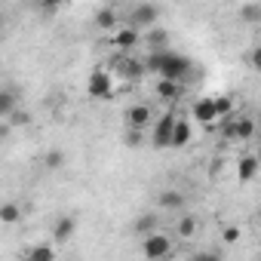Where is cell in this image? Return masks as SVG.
<instances>
[{
    "mask_svg": "<svg viewBox=\"0 0 261 261\" xmlns=\"http://www.w3.org/2000/svg\"><path fill=\"white\" fill-rule=\"evenodd\" d=\"M0 221H4V224L19 221V206H16V203H7L4 209H0Z\"/></svg>",
    "mask_w": 261,
    "mask_h": 261,
    "instance_id": "26",
    "label": "cell"
},
{
    "mask_svg": "<svg viewBox=\"0 0 261 261\" xmlns=\"http://www.w3.org/2000/svg\"><path fill=\"white\" fill-rule=\"evenodd\" d=\"M157 19H160V7H154V4H139L133 13H129V28H145V31H151V28H157Z\"/></svg>",
    "mask_w": 261,
    "mask_h": 261,
    "instance_id": "6",
    "label": "cell"
},
{
    "mask_svg": "<svg viewBox=\"0 0 261 261\" xmlns=\"http://www.w3.org/2000/svg\"><path fill=\"white\" fill-rule=\"evenodd\" d=\"M237 123H240V114H230V117L221 120V136L227 142H237Z\"/></svg>",
    "mask_w": 261,
    "mask_h": 261,
    "instance_id": "21",
    "label": "cell"
},
{
    "mask_svg": "<svg viewBox=\"0 0 261 261\" xmlns=\"http://www.w3.org/2000/svg\"><path fill=\"white\" fill-rule=\"evenodd\" d=\"M114 71L126 80V83H136V80H142L145 74H148V68H145V62H139V59H133L129 53H120L117 59H114Z\"/></svg>",
    "mask_w": 261,
    "mask_h": 261,
    "instance_id": "3",
    "label": "cell"
},
{
    "mask_svg": "<svg viewBox=\"0 0 261 261\" xmlns=\"http://www.w3.org/2000/svg\"><path fill=\"white\" fill-rule=\"evenodd\" d=\"M194 120L203 123V126H215V123H218L215 101H212V98H197V101H194Z\"/></svg>",
    "mask_w": 261,
    "mask_h": 261,
    "instance_id": "9",
    "label": "cell"
},
{
    "mask_svg": "<svg viewBox=\"0 0 261 261\" xmlns=\"http://www.w3.org/2000/svg\"><path fill=\"white\" fill-rule=\"evenodd\" d=\"M258 160H261V151H258Z\"/></svg>",
    "mask_w": 261,
    "mask_h": 261,
    "instance_id": "35",
    "label": "cell"
},
{
    "mask_svg": "<svg viewBox=\"0 0 261 261\" xmlns=\"http://www.w3.org/2000/svg\"><path fill=\"white\" fill-rule=\"evenodd\" d=\"M191 261H221V255L218 252H197Z\"/></svg>",
    "mask_w": 261,
    "mask_h": 261,
    "instance_id": "30",
    "label": "cell"
},
{
    "mask_svg": "<svg viewBox=\"0 0 261 261\" xmlns=\"http://www.w3.org/2000/svg\"><path fill=\"white\" fill-rule=\"evenodd\" d=\"M160 206H166V209H181V206H185V197H181L178 191H163V194H160Z\"/></svg>",
    "mask_w": 261,
    "mask_h": 261,
    "instance_id": "22",
    "label": "cell"
},
{
    "mask_svg": "<svg viewBox=\"0 0 261 261\" xmlns=\"http://www.w3.org/2000/svg\"><path fill=\"white\" fill-rule=\"evenodd\" d=\"M25 261H56V246H49V243H37V246L28 249Z\"/></svg>",
    "mask_w": 261,
    "mask_h": 261,
    "instance_id": "17",
    "label": "cell"
},
{
    "mask_svg": "<svg viewBox=\"0 0 261 261\" xmlns=\"http://www.w3.org/2000/svg\"><path fill=\"white\" fill-rule=\"evenodd\" d=\"M212 101H215V114H218V120L237 114V111H233V95H212Z\"/></svg>",
    "mask_w": 261,
    "mask_h": 261,
    "instance_id": "19",
    "label": "cell"
},
{
    "mask_svg": "<svg viewBox=\"0 0 261 261\" xmlns=\"http://www.w3.org/2000/svg\"><path fill=\"white\" fill-rule=\"evenodd\" d=\"M43 163H46V169H59V166L65 163V154H62V151H49V154L43 157Z\"/></svg>",
    "mask_w": 261,
    "mask_h": 261,
    "instance_id": "27",
    "label": "cell"
},
{
    "mask_svg": "<svg viewBox=\"0 0 261 261\" xmlns=\"http://www.w3.org/2000/svg\"><path fill=\"white\" fill-rule=\"evenodd\" d=\"M154 92H157V98H160V101L175 105V101L185 95V83H178V80H157Z\"/></svg>",
    "mask_w": 261,
    "mask_h": 261,
    "instance_id": "8",
    "label": "cell"
},
{
    "mask_svg": "<svg viewBox=\"0 0 261 261\" xmlns=\"http://www.w3.org/2000/svg\"><path fill=\"white\" fill-rule=\"evenodd\" d=\"M258 224H261V212H258Z\"/></svg>",
    "mask_w": 261,
    "mask_h": 261,
    "instance_id": "34",
    "label": "cell"
},
{
    "mask_svg": "<svg viewBox=\"0 0 261 261\" xmlns=\"http://www.w3.org/2000/svg\"><path fill=\"white\" fill-rule=\"evenodd\" d=\"M40 10H43V13H49V16H53V13H56V10H59V4H43V7H40Z\"/></svg>",
    "mask_w": 261,
    "mask_h": 261,
    "instance_id": "32",
    "label": "cell"
},
{
    "mask_svg": "<svg viewBox=\"0 0 261 261\" xmlns=\"http://www.w3.org/2000/svg\"><path fill=\"white\" fill-rule=\"evenodd\" d=\"M249 62H252V68H255V71H261V46H255V49H252Z\"/></svg>",
    "mask_w": 261,
    "mask_h": 261,
    "instance_id": "31",
    "label": "cell"
},
{
    "mask_svg": "<svg viewBox=\"0 0 261 261\" xmlns=\"http://www.w3.org/2000/svg\"><path fill=\"white\" fill-rule=\"evenodd\" d=\"M258 261H261V258H258Z\"/></svg>",
    "mask_w": 261,
    "mask_h": 261,
    "instance_id": "36",
    "label": "cell"
},
{
    "mask_svg": "<svg viewBox=\"0 0 261 261\" xmlns=\"http://www.w3.org/2000/svg\"><path fill=\"white\" fill-rule=\"evenodd\" d=\"M139 40H142V34H139L136 28H129V25H123V28L114 34V46H117V49H123V53L136 49V46H139Z\"/></svg>",
    "mask_w": 261,
    "mask_h": 261,
    "instance_id": "10",
    "label": "cell"
},
{
    "mask_svg": "<svg viewBox=\"0 0 261 261\" xmlns=\"http://www.w3.org/2000/svg\"><path fill=\"white\" fill-rule=\"evenodd\" d=\"M191 139H194V129H191V123L178 117V123H175V133H172V148H188V145H191Z\"/></svg>",
    "mask_w": 261,
    "mask_h": 261,
    "instance_id": "15",
    "label": "cell"
},
{
    "mask_svg": "<svg viewBox=\"0 0 261 261\" xmlns=\"http://www.w3.org/2000/svg\"><path fill=\"white\" fill-rule=\"evenodd\" d=\"M86 92H89L92 98H105V101L114 98V74L95 68V71L89 74V80H86Z\"/></svg>",
    "mask_w": 261,
    "mask_h": 261,
    "instance_id": "4",
    "label": "cell"
},
{
    "mask_svg": "<svg viewBox=\"0 0 261 261\" xmlns=\"http://www.w3.org/2000/svg\"><path fill=\"white\" fill-rule=\"evenodd\" d=\"M240 16H243L246 22H261V4H246V7L240 10Z\"/></svg>",
    "mask_w": 261,
    "mask_h": 261,
    "instance_id": "25",
    "label": "cell"
},
{
    "mask_svg": "<svg viewBox=\"0 0 261 261\" xmlns=\"http://www.w3.org/2000/svg\"><path fill=\"white\" fill-rule=\"evenodd\" d=\"M258 129H261V117H258Z\"/></svg>",
    "mask_w": 261,
    "mask_h": 261,
    "instance_id": "33",
    "label": "cell"
},
{
    "mask_svg": "<svg viewBox=\"0 0 261 261\" xmlns=\"http://www.w3.org/2000/svg\"><path fill=\"white\" fill-rule=\"evenodd\" d=\"M74 230H77V221H74L71 215H62V218L56 221V230H53V240H56V243H68V240L74 237Z\"/></svg>",
    "mask_w": 261,
    "mask_h": 261,
    "instance_id": "14",
    "label": "cell"
},
{
    "mask_svg": "<svg viewBox=\"0 0 261 261\" xmlns=\"http://www.w3.org/2000/svg\"><path fill=\"white\" fill-rule=\"evenodd\" d=\"M258 169H261L258 154H246V157H240V163H237V178H240V181H252V178L258 175Z\"/></svg>",
    "mask_w": 261,
    "mask_h": 261,
    "instance_id": "11",
    "label": "cell"
},
{
    "mask_svg": "<svg viewBox=\"0 0 261 261\" xmlns=\"http://www.w3.org/2000/svg\"><path fill=\"white\" fill-rule=\"evenodd\" d=\"M28 123H31V114H28V111H25V114L16 111V114L10 117V126H28Z\"/></svg>",
    "mask_w": 261,
    "mask_h": 261,
    "instance_id": "29",
    "label": "cell"
},
{
    "mask_svg": "<svg viewBox=\"0 0 261 261\" xmlns=\"http://www.w3.org/2000/svg\"><path fill=\"white\" fill-rule=\"evenodd\" d=\"M255 133H258V120H255V117L240 114V123H237V142H249Z\"/></svg>",
    "mask_w": 261,
    "mask_h": 261,
    "instance_id": "16",
    "label": "cell"
},
{
    "mask_svg": "<svg viewBox=\"0 0 261 261\" xmlns=\"http://www.w3.org/2000/svg\"><path fill=\"white\" fill-rule=\"evenodd\" d=\"M157 215H142L139 221H136V230L139 233H145V237H151V233H157Z\"/></svg>",
    "mask_w": 261,
    "mask_h": 261,
    "instance_id": "23",
    "label": "cell"
},
{
    "mask_svg": "<svg viewBox=\"0 0 261 261\" xmlns=\"http://www.w3.org/2000/svg\"><path fill=\"white\" fill-rule=\"evenodd\" d=\"M142 252H145L148 261H163V258L172 255V240L166 233H151V237H145Z\"/></svg>",
    "mask_w": 261,
    "mask_h": 261,
    "instance_id": "5",
    "label": "cell"
},
{
    "mask_svg": "<svg viewBox=\"0 0 261 261\" xmlns=\"http://www.w3.org/2000/svg\"><path fill=\"white\" fill-rule=\"evenodd\" d=\"M13 114H16V92L13 89H4V92H0V117L10 120Z\"/></svg>",
    "mask_w": 261,
    "mask_h": 261,
    "instance_id": "18",
    "label": "cell"
},
{
    "mask_svg": "<svg viewBox=\"0 0 261 261\" xmlns=\"http://www.w3.org/2000/svg\"><path fill=\"white\" fill-rule=\"evenodd\" d=\"M240 240V227H233V224H227L224 230H221V243H227V246H233Z\"/></svg>",
    "mask_w": 261,
    "mask_h": 261,
    "instance_id": "28",
    "label": "cell"
},
{
    "mask_svg": "<svg viewBox=\"0 0 261 261\" xmlns=\"http://www.w3.org/2000/svg\"><path fill=\"white\" fill-rule=\"evenodd\" d=\"M145 68L151 74H157L160 80H178V83H185L188 74H191V62L185 56L172 53V49H166V53H148Z\"/></svg>",
    "mask_w": 261,
    "mask_h": 261,
    "instance_id": "1",
    "label": "cell"
},
{
    "mask_svg": "<svg viewBox=\"0 0 261 261\" xmlns=\"http://www.w3.org/2000/svg\"><path fill=\"white\" fill-rule=\"evenodd\" d=\"M95 25H98L101 31H114V28L120 31V28H123V25H120V16H117L114 7H101V10L95 13Z\"/></svg>",
    "mask_w": 261,
    "mask_h": 261,
    "instance_id": "12",
    "label": "cell"
},
{
    "mask_svg": "<svg viewBox=\"0 0 261 261\" xmlns=\"http://www.w3.org/2000/svg\"><path fill=\"white\" fill-rule=\"evenodd\" d=\"M148 142V133H136V129H126V136H123V145L126 148H142Z\"/></svg>",
    "mask_w": 261,
    "mask_h": 261,
    "instance_id": "24",
    "label": "cell"
},
{
    "mask_svg": "<svg viewBox=\"0 0 261 261\" xmlns=\"http://www.w3.org/2000/svg\"><path fill=\"white\" fill-rule=\"evenodd\" d=\"M148 126L154 129V111L148 105H133L126 111V129H136V133H148Z\"/></svg>",
    "mask_w": 261,
    "mask_h": 261,
    "instance_id": "7",
    "label": "cell"
},
{
    "mask_svg": "<svg viewBox=\"0 0 261 261\" xmlns=\"http://www.w3.org/2000/svg\"><path fill=\"white\" fill-rule=\"evenodd\" d=\"M197 227H200V224H197V218H194V215H185V218L175 224V230H178V237H181V240L197 237Z\"/></svg>",
    "mask_w": 261,
    "mask_h": 261,
    "instance_id": "20",
    "label": "cell"
},
{
    "mask_svg": "<svg viewBox=\"0 0 261 261\" xmlns=\"http://www.w3.org/2000/svg\"><path fill=\"white\" fill-rule=\"evenodd\" d=\"M175 123H178L175 111H166V114L154 123V129H151V145H154L157 151L172 148V133H175Z\"/></svg>",
    "mask_w": 261,
    "mask_h": 261,
    "instance_id": "2",
    "label": "cell"
},
{
    "mask_svg": "<svg viewBox=\"0 0 261 261\" xmlns=\"http://www.w3.org/2000/svg\"><path fill=\"white\" fill-rule=\"evenodd\" d=\"M145 43H148L151 53H166L169 49V34L163 28H151V31H145Z\"/></svg>",
    "mask_w": 261,
    "mask_h": 261,
    "instance_id": "13",
    "label": "cell"
}]
</instances>
